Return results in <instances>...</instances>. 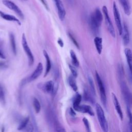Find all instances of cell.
Masks as SVG:
<instances>
[{
    "instance_id": "obj_1",
    "label": "cell",
    "mask_w": 132,
    "mask_h": 132,
    "mask_svg": "<svg viewBox=\"0 0 132 132\" xmlns=\"http://www.w3.org/2000/svg\"><path fill=\"white\" fill-rule=\"evenodd\" d=\"M95 109H96V113L97 114L98 121L102 129L105 132L108 131V123L106 120L105 113L103 108L99 104L96 103L95 104Z\"/></svg>"
},
{
    "instance_id": "obj_2",
    "label": "cell",
    "mask_w": 132,
    "mask_h": 132,
    "mask_svg": "<svg viewBox=\"0 0 132 132\" xmlns=\"http://www.w3.org/2000/svg\"><path fill=\"white\" fill-rule=\"evenodd\" d=\"M95 76H96V79L97 83V85L98 87V89L100 90V96H101V101L105 107H106V104H107V97L106 95V91L104 87V84L103 82V81L98 74V73L97 72H95Z\"/></svg>"
},
{
    "instance_id": "obj_3",
    "label": "cell",
    "mask_w": 132,
    "mask_h": 132,
    "mask_svg": "<svg viewBox=\"0 0 132 132\" xmlns=\"http://www.w3.org/2000/svg\"><path fill=\"white\" fill-rule=\"evenodd\" d=\"M102 10L103 12V14L105 17V20L106 25L107 26V29L108 31L109 32L110 34L111 35V36L113 38H115L116 37V32L114 30V28L113 27V25L112 23V22L111 21V19L109 17L108 9L106 6H104L102 8Z\"/></svg>"
},
{
    "instance_id": "obj_4",
    "label": "cell",
    "mask_w": 132,
    "mask_h": 132,
    "mask_svg": "<svg viewBox=\"0 0 132 132\" xmlns=\"http://www.w3.org/2000/svg\"><path fill=\"white\" fill-rule=\"evenodd\" d=\"M120 86L121 91L123 95L124 101L126 104V105L127 106L129 107L132 102V94H131L127 85L124 81H121Z\"/></svg>"
},
{
    "instance_id": "obj_5",
    "label": "cell",
    "mask_w": 132,
    "mask_h": 132,
    "mask_svg": "<svg viewBox=\"0 0 132 132\" xmlns=\"http://www.w3.org/2000/svg\"><path fill=\"white\" fill-rule=\"evenodd\" d=\"M22 46L23 47L24 51L28 57L29 65H31L34 62V57L28 45L27 40L24 34L22 35Z\"/></svg>"
},
{
    "instance_id": "obj_6",
    "label": "cell",
    "mask_w": 132,
    "mask_h": 132,
    "mask_svg": "<svg viewBox=\"0 0 132 132\" xmlns=\"http://www.w3.org/2000/svg\"><path fill=\"white\" fill-rule=\"evenodd\" d=\"M113 13L114 21H115L119 35H121L122 32V30H123V25L122 24L119 10L117 6L116 3L114 2H113Z\"/></svg>"
},
{
    "instance_id": "obj_7",
    "label": "cell",
    "mask_w": 132,
    "mask_h": 132,
    "mask_svg": "<svg viewBox=\"0 0 132 132\" xmlns=\"http://www.w3.org/2000/svg\"><path fill=\"white\" fill-rule=\"evenodd\" d=\"M3 4L7 7L8 8H9L10 10H12L14 12L16 13V14L19 15L21 19L24 18V14L23 12H22L21 10L20 9V8L13 2L10 0H3L2 1Z\"/></svg>"
},
{
    "instance_id": "obj_8",
    "label": "cell",
    "mask_w": 132,
    "mask_h": 132,
    "mask_svg": "<svg viewBox=\"0 0 132 132\" xmlns=\"http://www.w3.org/2000/svg\"><path fill=\"white\" fill-rule=\"evenodd\" d=\"M57 7L58 14L59 18L61 20L63 21L65 16V10L64 7V6L61 1V0H54Z\"/></svg>"
},
{
    "instance_id": "obj_9",
    "label": "cell",
    "mask_w": 132,
    "mask_h": 132,
    "mask_svg": "<svg viewBox=\"0 0 132 132\" xmlns=\"http://www.w3.org/2000/svg\"><path fill=\"white\" fill-rule=\"evenodd\" d=\"M111 97H112V101H113V103L114 108H115L120 118L121 119V120H122L123 118V114L122 110L120 104L119 102L117 96L116 95V94L113 92L111 93Z\"/></svg>"
},
{
    "instance_id": "obj_10",
    "label": "cell",
    "mask_w": 132,
    "mask_h": 132,
    "mask_svg": "<svg viewBox=\"0 0 132 132\" xmlns=\"http://www.w3.org/2000/svg\"><path fill=\"white\" fill-rule=\"evenodd\" d=\"M74 109L78 112L88 113L91 116H94V112L93 109H92L91 107L87 105H79L78 106L74 108Z\"/></svg>"
},
{
    "instance_id": "obj_11",
    "label": "cell",
    "mask_w": 132,
    "mask_h": 132,
    "mask_svg": "<svg viewBox=\"0 0 132 132\" xmlns=\"http://www.w3.org/2000/svg\"><path fill=\"white\" fill-rule=\"evenodd\" d=\"M121 35H122L123 42L124 45H127L129 44L130 41V36L128 27L125 23L123 24V30Z\"/></svg>"
},
{
    "instance_id": "obj_12",
    "label": "cell",
    "mask_w": 132,
    "mask_h": 132,
    "mask_svg": "<svg viewBox=\"0 0 132 132\" xmlns=\"http://www.w3.org/2000/svg\"><path fill=\"white\" fill-rule=\"evenodd\" d=\"M42 71H43V65L41 62H39L38 64L36 69L34 70L33 73L29 77V81H31L36 79L41 74Z\"/></svg>"
},
{
    "instance_id": "obj_13",
    "label": "cell",
    "mask_w": 132,
    "mask_h": 132,
    "mask_svg": "<svg viewBox=\"0 0 132 132\" xmlns=\"http://www.w3.org/2000/svg\"><path fill=\"white\" fill-rule=\"evenodd\" d=\"M124 53L126 58L129 72L132 77V52L129 48L127 47L125 49Z\"/></svg>"
},
{
    "instance_id": "obj_14",
    "label": "cell",
    "mask_w": 132,
    "mask_h": 132,
    "mask_svg": "<svg viewBox=\"0 0 132 132\" xmlns=\"http://www.w3.org/2000/svg\"><path fill=\"white\" fill-rule=\"evenodd\" d=\"M0 16L2 19H4L6 21L16 22V23H18L20 25L21 24L20 20L18 19H17L15 16H14L12 15H10V14L6 13L2 11H0Z\"/></svg>"
},
{
    "instance_id": "obj_15",
    "label": "cell",
    "mask_w": 132,
    "mask_h": 132,
    "mask_svg": "<svg viewBox=\"0 0 132 132\" xmlns=\"http://www.w3.org/2000/svg\"><path fill=\"white\" fill-rule=\"evenodd\" d=\"M89 25H90V28H91L92 32H94V34H97L98 33L99 28L100 27V26L95 21V19L93 18L92 14H91V15L89 18Z\"/></svg>"
},
{
    "instance_id": "obj_16",
    "label": "cell",
    "mask_w": 132,
    "mask_h": 132,
    "mask_svg": "<svg viewBox=\"0 0 132 132\" xmlns=\"http://www.w3.org/2000/svg\"><path fill=\"white\" fill-rule=\"evenodd\" d=\"M120 2L125 13L127 15H129L131 12V9L129 0H120Z\"/></svg>"
},
{
    "instance_id": "obj_17",
    "label": "cell",
    "mask_w": 132,
    "mask_h": 132,
    "mask_svg": "<svg viewBox=\"0 0 132 132\" xmlns=\"http://www.w3.org/2000/svg\"><path fill=\"white\" fill-rule=\"evenodd\" d=\"M92 14L93 18L95 19V21L101 26L102 21H103V14H102V12H101L100 10L98 8H96L94 12Z\"/></svg>"
},
{
    "instance_id": "obj_18",
    "label": "cell",
    "mask_w": 132,
    "mask_h": 132,
    "mask_svg": "<svg viewBox=\"0 0 132 132\" xmlns=\"http://www.w3.org/2000/svg\"><path fill=\"white\" fill-rule=\"evenodd\" d=\"M43 55L45 58L46 60V68H45V74H44V77L47 75V74L49 73L51 69V60L50 58V57L47 54V53L44 50L43 51Z\"/></svg>"
},
{
    "instance_id": "obj_19",
    "label": "cell",
    "mask_w": 132,
    "mask_h": 132,
    "mask_svg": "<svg viewBox=\"0 0 132 132\" xmlns=\"http://www.w3.org/2000/svg\"><path fill=\"white\" fill-rule=\"evenodd\" d=\"M102 43H103V41H102V38L99 37H96L94 38V43L98 54H101L102 51V49H103Z\"/></svg>"
},
{
    "instance_id": "obj_20",
    "label": "cell",
    "mask_w": 132,
    "mask_h": 132,
    "mask_svg": "<svg viewBox=\"0 0 132 132\" xmlns=\"http://www.w3.org/2000/svg\"><path fill=\"white\" fill-rule=\"evenodd\" d=\"M43 90L47 93H52L54 92V85L52 80H49L43 85Z\"/></svg>"
},
{
    "instance_id": "obj_21",
    "label": "cell",
    "mask_w": 132,
    "mask_h": 132,
    "mask_svg": "<svg viewBox=\"0 0 132 132\" xmlns=\"http://www.w3.org/2000/svg\"><path fill=\"white\" fill-rule=\"evenodd\" d=\"M9 39L10 45L11 47V49L12 52L14 54H16V43H15V40L14 35L12 33H9Z\"/></svg>"
},
{
    "instance_id": "obj_22",
    "label": "cell",
    "mask_w": 132,
    "mask_h": 132,
    "mask_svg": "<svg viewBox=\"0 0 132 132\" xmlns=\"http://www.w3.org/2000/svg\"><path fill=\"white\" fill-rule=\"evenodd\" d=\"M75 77H74L73 75H71L68 78V82L70 85V86L71 87V88L74 91H76L77 90V86L76 84V82L75 79Z\"/></svg>"
},
{
    "instance_id": "obj_23",
    "label": "cell",
    "mask_w": 132,
    "mask_h": 132,
    "mask_svg": "<svg viewBox=\"0 0 132 132\" xmlns=\"http://www.w3.org/2000/svg\"><path fill=\"white\" fill-rule=\"evenodd\" d=\"M84 99L86 101H88L91 103L92 104H93L94 103V100L93 98L92 97V96H91V95L90 94V92L88 91V90L87 89H86L84 90Z\"/></svg>"
},
{
    "instance_id": "obj_24",
    "label": "cell",
    "mask_w": 132,
    "mask_h": 132,
    "mask_svg": "<svg viewBox=\"0 0 132 132\" xmlns=\"http://www.w3.org/2000/svg\"><path fill=\"white\" fill-rule=\"evenodd\" d=\"M81 95L79 93H77L75 96L74 97L73 101V109L76 108V107L80 105V102L81 101Z\"/></svg>"
},
{
    "instance_id": "obj_25",
    "label": "cell",
    "mask_w": 132,
    "mask_h": 132,
    "mask_svg": "<svg viewBox=\"0 0 132 132\" xmlns=\"http://www.w3.org/2000/svg\"><path fill=\"white\" fill-rule=\"evenodd\" d=\"M70 56L72 60V62L73 64L76 67H78L79 66V61L77 59V58L76 56V54L75 52L73 50L70 51Z\"/></svg>"
},
{
    "instance_id": "obj_26",
    "label": "cell",
    "mask_w": 132,
    "mask_h": 132,
    "mask_svg": "<svg viewBox=\"0 0 132 132\" xmlns=\"http://www.w3.org/2000/svg\"><path fill=\"white\" fill-rule=\"evenodd\" d=\"M29 121V118L28 117L25 118L19 125V126L18 127V130H22L24 128H26V126H27V125L28 124Z\"/></svg>"
},
{
    "instance_id": "obj_27",
    "label": "cell",
    "mask_w": 132,
    "mask_h": 132,
    "mask_svg": "<svg viewBox=\"0 0 132 132\" xmlns=\"http://www.w3.org/2000/svg\"><path fill=\"white\" fill-rule=\"evenodd\" d=\"M33 106L36 112L37 113H39L41 110V105L39 101L36 98L33 99Z\"/></svg>"
},
{
    "instance_id": "obj_28",
    "label": "cell",
    "mask_w": 132,
    "mask_h": 132,
    "mask_svg": "<svg viewBox=\"0 0 132 132\" xmlns=\"http://www.w3.org/2000/svg\"><path fill=\"white\" fill-rule=\"evenodd\" d=\"M88 81H89V85L90 87V90L92 92V93L93 95L95 94V87H94V82L93 79H92V78L90 76L88 77Z\"/></svg>"
},
{
    "instance_id": "obj_29",
    "label": "cell",
    "mask_w": 132,
    "mask_h": 132,
    "mask_svg": "<svg viewBox=\"0 0 132 132\" xmlns=\"http://www.w3.org/2000/svg\"><path fill=\"white\" fill-rule=\"evenodd\" d=\"M69 69L71 70V72L72 73V75L74 77H76L77 76V75H78V74H77V72L74 66H73L72 65H70V64L69 65Z\"/></svg>"
},
{
    "instance_id": "obj_30",
    "label": "cell",
    "mask_w": 132,
    "mask_h": 132,
    "mask_svg": "<svg viewBox=\"0 0 132 132\" xmlns=\"http://www.w3.org/2000/svg\"><path fill=\"white\" fill-rule=\"evenodd\" d=\"M126 111L127 116L129 118V124H132V113L129 106H127Z\"/></svg>"
},
{
    "instance_id": "obj_31",
    "label": "cell",
    "mask_w": 132,
    "mask_h": 132,
    "mask_svg": "<svg viewBox=\"0 0 132 132\" xmlns=\"http://www.w3.org/2000/svg\"><path fill=\"white\" fill-rule=\"evenodd\" d=\"M82 121L84 123V125L86 127V128L87 129V130L88 131H90V124H89V122L88 121V120H87V119H86V118H84L82 119Z\"/></svg>"
},
{
    "instance_id": "obj_32",
    "label": "cell",
    "mask_w": 132,
    "mask_h": 132,
    "mask_svg": "<svg viewBox=\"0 0 132 132\" xmlns=\"http://www.w3.org/2000/svg\"><path fill=\"white\" fill-rule=\"evenodd\" d=\"M0 101L2 102L5 101V94H4L3 87L1 85H0Z\"/></svg>"
},
{
    "instance_id": "obj_33",
    "label": "cell",
    "mask_w": 132,
    "mask_h": 132,
    "mask_svg": "<svg viewBox=\"0 0 132 132\" xmlns=\"http://www.w3.org/2000/svg\"><path fill=\"white\" fill-rule=\"evenodd\" d=\"M69 36L70 37V38L71 39V40L72 41V42H73V43L75 44V45L78 48H79V44L78 43V42H77V41L76 40V39L74 38V37L73 36V35L72 34H71L70 33H69Z\"/></svg>"
},
{
    "instance_id": "obj_34",
    "label": "cell",
    "mask_w": 132,
    "mask_h": 132,
    "mask_svg": "<svg viewBox=\"0 0 132 132\" xmlns=\"http://www.w3.org/2000/svg\"><path fill=\"white\" fill-rule=\"evenodd\" d=\"M41 2H42V3L43 4V5L44 6V7H45V8L47 9V10H48V5L47 4V3L46 2L45 0H40Z\"/></svg>"
},
{
    "instance_id": "obj_35",
    "label": "cell",
    "mask_w": 132,
    "mask_h": 132,
    "mask_svg": "<svg viewBox=\"0 0 132 132\" xmlns=\"http://www.w3.org/2000/svg\"><path fill=\"white\" fill-rule=\"evenodd\" d=\"M7 66V64L3 62H0V69H3L4 68H6Z\"/></svg>"
},
{
    "instance_id": "obj_36",
    "label": "cell",
    "mask_w": 132,
    "mask_h": 132,
    "mask_svg": "<svg viewBox=\"0 0 132 132\" xmlns=\"http://www.w3.org/2000/svg\"><path fill=\"white\" fill-rule=\"evenodd\" d=\"M58 43L59 44V45L61 47H63V42L62 40L60 38L58 39Z\"/></svg>"
},
{
    "instance_id": "obj_37",
    "label": "cell",
    "mask_w": 132,
    "mask_h": 132,
    "mask_svg": "<svg viewBox=\"0 0 132 132\" xmlns=\"http://www.w3.org/2000/svg\"><path fill=\"white\" fill-rule=\"evenodd\" d=\"M70 114L72 116H75V111H74V110L72 108H70Z\"/></svg>"
},
{
    "instance_id": "obj_38",
    "label": "cell",
    "mask_w": 132,
    "mask_h": 132,
    "mask_svg": "<svg viewBox=\"0 0 132 132\" xmlns=\"http://www.w3.org/2000/svg\"><path fill=\"white\" fill-rule=\"evenodd\" d=\"M0 57L2 58H5L4 54L2 53V52L1 51V50H0Z\"/></svg>"
},
{
    "instance_id": "obj_39",
    "label": "cell",
    "mask_w": 132,
    "mask_h": 132,
    "mask_svg": "<svg viewBox=\"0 0 132 132\" xmlns=\"http://www.w3.org/2000/svg\"><path fill=\"white\" fill-rule=\"evenodd\" d=\"M129 129L130 131H132V124H129Z\"/></svg>"
},
{
    "instance_id": "obj_40",
    "label": "cell",
    "mask_w": 132,
    "mask_h": 132,
    "mask_svg": "<svg viewBox=\"0 0 132 132\" xmlns=\"http://www.w3.org/2000/svg\"><path fill=\"white\" fill-rule=\"evenodd\" d=\"M25 1H27V0H25Z\"/></svg>"
}]
</instances>
